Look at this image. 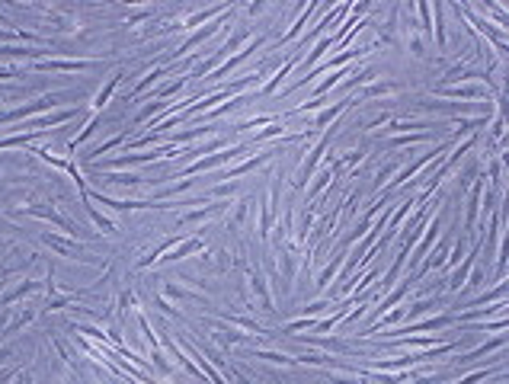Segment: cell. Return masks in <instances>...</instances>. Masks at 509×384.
Masks as SVG:
<instances>
[{
  "mask_svg": "<svg viewBox=\"0 0 509 384\" xmlns=\"http://www.w3.org/2000/svg\"><path fill=\"white\" fill-rule=\"evenodd\" d=\"M39 240L45 247H52L58 256H65V260H80V262H96L93 256H80L84 253V247L71 240V237H58V234H39Z\"/></svg>",
  "mask_w": 509,
  "mask_h": 384,
  "instance_id": "7",
  "label": "cell"
},
{
  "mask_svg": "<svg viewBox=\"0 0 509 384\" xmlns=\"http://www.w3.org/2000/svg\"><path fill=\"white\" fill-rule=\"evenodd\" d=\"M96 65V58H48V61H36L32 71H87Z\"/></svg>",
  "mask_w": 509,
  "mask_h": 384,
  "instance_id": "12",
  "label": "cell"
},
{
  "mask_svg": "<svg viewBox=\"0 0 509 384\" xmlns=\"http://www.w3.org/2000/svg\"><path fill=\"white\" fill-rule=\"evenodd\" d=\"M122 71H116V74L109 77V80H106V87H100V93L93 96V109H96V113H102V106H109V100H112V93H116V90H119V84H122Z\"/></svg>",
  "mask_w": 509,
  "mask_h": 384,
  "instance_id": "22",
  "label": "cell"
},
{
  "mask_svg": "<svg viewBox=\"0 0 509 384\" xmlns=\"http://www.w3.org/2000/svg\"><path fill=\"white\" fill-rule=\"evenodd\" d=\"M231 7H208V10H195V13H189V16L180 19V32H186V29H195L199 23H208V19L221 16V13H228Z\"/></svg>",
  "mask_w": 509,
  "mask_h": 384,
  "instance_id": "19",
  "label": "cell"
},
{
  "mask_svg": "<svg viewBox=\"0 0 509 384\" xmlns=\"http://www.w3.org/2000/svg\"><path fill=\"white\" fill-rule=\"evenodd\" d=\"M334 42H336L334 32H327V36H321V42H317V45L311 48V52H307L305 58H301V65H298V67H301V77H305L307 71H311V67H314L317 61H321V58L327 55V48H334ZM301 77H295V80H301Z\"/></svg>",
  "mask_w": 509,
  "mask_h": 384,
  "instance_id": "16",
  "label": "cell"
},
{
  "mask_svg": "<svg viewBox=\"0 0 509 384\" xmlns=\"http://www.w3.org/2000/svg\"><path fill=\"white\" fill-rule=\"evenodd\" d=\"M435 308H442V295H429V298H420V301H413V304H407V324L423 317V314H429V310H435Z\"/></svg>",
  "mask_w": 509,
  "mask_h": 384,
  "instance_id": "24",
  "label": "cell"
},
{
  "mask_svg": "<svg viewBox=\"0 0 509 384\" xmlns=\"http://www.w3.org/2000/svg\"><path fill=\"white\" fill-rule=\"evenodd\" d=\"M435 96H442V100H452V103H487L493 100L490 90L487 87H471V84H458V87H433Z\"/></svg>",
  "mask_w": 509,
  "mask_h": 384,
  "instance_id": "5",
  "label": "cell"
},
{
  "mask_svg": "<svg viewBox=\"0 0 509 384\" xmlns=\"http://www.w3.org/2000/svg\"><path fill=\"white\" fill-rule=\"evenodd\" d=\"M176 67H180V65H160V67H154V71H148V74H144V77H141V80H138V84H135V90H131V100H138V96L144 93V90H148L151 84H158L160 77L173 74Z\"/></svg>",
  "mask_w": 509,
  "mask_h": 384,
  "instance_id": "20",
  "label": "cell"
},
{
  "mask_svg": "<svg viewBox=\"0 0 509 384\" xmlns=\"http://www.w3.org/2000/svg\"><path fill=\"white\" fill-rule=\"evenodd\" d=\"M202 250L205 247H202L199 237H186V240H180L173 250H167V253L160 256L158 262H180V260H186V256H193V253H202Z\"/></svg>",
  "mask_w": 509,
  "mask_h": 384,
  "instance_id": "15",
  "label": "cell"
},
{
  "mask_svg": "<svg viewBox=\"0 0 509 384\" xmlns=\"http://www.w3.org/2000/svg\"><path fill=\"white\" fill-rule=\"evenodd\" d=\"M279 150H285V144H276V148H266L263 154H257V157H250V160H243V163H237V167H228V170H221V179H241L243 173H253V170H259L263 163H269V160L276 157Z\"/></svg>",
  "mask_w": 509,
  "mask_h": 384,
  "instance_id": "8",
  "label": "cell"
},
{
  "mask_svg": "<svg viewBox=\"0 0 509 384\" xmlns=\"http://www.w3.org/2000/svg\"><path fill=\"white\" fill-rule=\"evenodd\" d=\"M346 253H349V250H334L330 262H327L324 269H321V275L314 279V291H327V289H330V279H336V272H340V266L346 262Z\"/></svg>",
  "mask_w": 509,
  "mask_h": 384,
  "instance_id": "14",
  "label": "cell"
},
{
  "mask_svg": "<svg viewBox=\"0 0 509 384\" xmlns=\"http://www.w3.org/2000/svg\"><path fill=\"white\" fill-rule=\"evenodd\" d=\"M13 384H32V372H19V375L13 378Z\"/></svg>",
  "mask_w": 509,
  "mask_h": 384,
  "instance_id": "28",
  "label": "cell"
},
{
  "mask_svg": "<svg viewBox=\"0 0 509 384\" xmlns=\"http://www.w3.org/2000/svg\"><path fill=\"white\" fill-rule=\"evenodd\" d=\"M129 135H131V128H125V131H119L116 138H109V141H102V144H96V148H90V154H80V163H84V167H90V163L100 157V154H109L112 148H119V144L129 138Z\"/></svg>",
  "mask_w": 509,
  "mask_h": 384,
  "instance_id": "21",
  "label": "cell"
},
{
  "mask_svg": "<svg viewBox=\"0 0 509 384\" xmlns=\"http://www.w3.org/2000/svg\"><path fill=\"white\" fill-rule=\"evenodd\" d=\"M317 320L314 317H298V320H288L285 327H282V333L285 337H295V333H301V330H307V327H314Z\"/></svg>",
  "mask_w": 509,
  "mask_h": 384,
  "instance_id": "27",
  "label": "cell"
},
{
  "mask_svg": "<svg viewBox=\"0 0 509 384\" xmlns=\"http://www.w3.org/2000/svg\"><path fill=\"white\" fill-rule=\"evenodd\" d=\"M247 279H250V289H253V295H257V301H259V308L266 310V314H272V295H269V282H266V275H263V266L259 262H250L247 266Z\"/></svg>",
  "mask_w": 509,
  "mask_h": 384,
  "instance_id": "9",
  "label": "cell"
},
{
  "mask_svg": "<svg viewBox=\"0 0 509 384\" xmlns=\"http://www.w3.org/2000/svg\"><path fill=\"white\" fill-rule=\"evenodd\" d=\"M471 10L477 13V16H487L490 13L493 19H497V29H506V10L500 7V3H493V0H481V3H471Z\"/></svg>",
  "mask_w": 509,
  "mask_h": 384,
  "instance_id": "25",
  "label": "cell"
},
{
  "mask_svg": "<svg viewBox=\"0 0 509 384\" xmlns=\"http://www.w3.org/2000/svg\"><path fill=\"white\" fill-rule=\"evenodd\" d=\"M234 13H237V7H231V10H228V13H221V16H218V19H212V23H208V26H205V29H199V32H193V36L186 38L183 45L176 48L173 55H176V58H183V55H189V52H193V48H195V45H202L205 38H212V36H215V32H221V29H224V23H228V19H231V16H234Z\"/></svg>",
  "mask_w": 509,
  "mask_h": 384,
  "instance_id": "6",
  "label": "cell"
},
{
  "mask_svg": "<svg viewBox=\"0 0 509 384\" xmlns=\"http://www.w3.org/2000/svg\"><path fill=\"white\" fill-rule=\"evenodd\" d=\"M61 100H65V93H42L39 100H32V103L13 106L7 113H0V125H13V122H19V119H29V115H36V113L55 109V106H61Z\"/></svg>",
  "mask_w": 509,
  "mask_h": 384,
  "instance_id": "3",
  "label": "cell"
},
{
  "mask_svg": "<svg viewBox=\"0 0 509 384\" xmlns=\"http://www.w3.org/2000/svg\"><path fill=\"white\" fill-rule=\"evenodd\" d=\"M400 90H404L400 80H388V77H385V80H371V84H365L362 90H356V100H359V103H371L375 96H394V93H400Z\"/></svg>",
  "mask_w": 509,
  "mask_h": 384,
  "instance_id": "11",
  "label": "cell"
},
{
  "mask_svg": "<svg viewBox=\"0 0 509 384\" xmlns=\"http://www.w3.org/2000/svg\"><path fill=\"white\" fill-rule=\"evenodd\" d=\"M321 10H324V7H317V3H307V7L298 10V16H295V23L288 26V32H285V36H279V48H282V45H295L298 36H301V29H305L307 23H311V16L321 13Z\"/></svg>",
  "mask_w": 509,
  "mask_h": 384,
  "instance_id": "13",
  "label": "cell"
},
{
  "mask_svg": "<svg viewBox=\"0 0 509 384\" xmlns=\"http://www.w3.org/2000/svg\"><path fill=\"white\" fill-rule=\"evenodd\" d=\"M13 352H17V349H13V346H3V349H0V362H7V359L13 356Z\"/></svg>",
  "mask_w": 509,
  "mask_h": 384,
  "instance_id": "29",
  "label": "cell"
},
{
  "mask_svg": "<svg viewBox=\"0 0 509 384\" xmlns=\"http://www.w3.org/2000/svg\"><path fill=\"white\" fill-rule=\"evenodd\" d=\"M100 183H106V186L138 189V186H144V177H138V173H122V170H106V173H100Z\"/></svg>",
  "mask_w": 509,
  "mask_h": 384,
  "instance_id": "18",
  "label": "cell"
},
{
  "mask_svg": "<svg viewBox=\"0 0 509 384\" xmlns=\"http://www.w3.org/2000/svg\"><path fill=\"white\" fill-rule=\"evenodd\" d=\"M266 38H269V36H250V38H247V42H243V48H241V52H237V55L224 58L221 65L215 67V71H212V74H208V77H205V80H221V77H228V74H231V71H234V67H241V65H243V61H247V58H250V55H257L259 48L266 45Z\"/></svg>",
  "mask_w": 509,
  "mask_h": 384,
  "instance_id": "4",
  "label": "cell"
},
{
  "mask_svg": "<svg viewBox=\"0 0 509 384\" xmlns=\"http://www.w3.org/2000/svg\"><path fill=\"white\" fill-rule=\"evenodd\" d=\"M336 128H340L336 122H334V128H324V135L317 138V144H314L311 150H307V157L301 160V163H298L295 177H292V189H295V192H305V189H307V179H311V177L317 173V167H321V160L327 157V150H330V144H334Z\"/></svg>",
  "mask_w": 509,
  "mask_h": 384,
  "instance_id": "1",
  "label": "cell"
},
{
  "mask_svg": "<svg viewBox=\"0 0 509 384\" xmlns=\"http://www.w3.org/2000/svg\"><path fill=\"white\" fill-rule=\"evenodd\" d=\"M17 215H19V218H39V221H52V225L61 227L67 237H77V231H80V227H74L65 215H58L55 208H19Z\"/></svg>",
  "mask_w": 509,
  "mask_h": 384,
  "instance_id": "10",
  "label": "cell"
},
{
  "mask_svg": "<svg viewBox=\"0 0 509 384\" xmlns=\"http://www.w3.org/2000/svg\"><path fill=\"white\" fill-rule=\"evenodd\" d=\"M77 192H80V205H84V212H87V215H90V221H93V225L100 227L102 234H116V231H119V227H116V221H112V218H106V215H100V212L93 208L90 196H87V186H80V189H77Z\"/></svg>",
  "mask_w": 509,
  "mask_h": 384,
  "instance_id": "17",
  "label": "cell"
},
{
  "mask_svg": "<svg viewBox=\"0 0 509 384\" xmlns=\"http://www.w3.org/2000/svg\"><path fill=\"white\" fill-rule=\"evenodd\" d=\"M250 359H266V362H276V365H282V368H295L298 365V359L288 356V352H282V349H253Z\"/></svg>",
  "mask_w": 509,
  "mask_h": 384,
  "instance_id": "23",
  "label": "cell"
},
{
  "mask_svg": "<svg viewBox=\"0 0 509 384\" xmlns=\"http://www.w3.org/2000/svg\"><path fill=\"white\" fill-rule=\"evenodd\" d=\"M400 167H404V157H394L391 163H381L378 173H375V179H371V192H381V189H385V179H391Z\"/></svg>",
  "mask_w": 509,
  "mask_h": 384,
  "instance_id": "26",
  "label": "cell"
},
{
  "mask_svg": "<svg viewBox=\"0 0 509 384\" xmlns=\"http://www.w3.org/2000/svg\"><path fill=\"white\" fill-rule=\"evenodd\" d=\"M253 144L250 141H241V144H231V148L218 150V154H212V157H199L195 163H189V167H180V177H199V173H208V170H221L224 163H231V160H241L247 157V150H250Z\"/></svg>",
  "mask_w": 509,
  "mask_h": 384,
  "instance_id": "2",
  "label": "cell"
}]
</instances>
